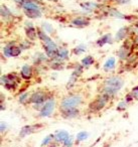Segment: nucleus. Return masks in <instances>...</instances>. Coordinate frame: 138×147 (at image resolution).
<instances>
[{
    "label": "nucleus",
    "mask_w": 138,
    "mask_h": 147,
    "mask_svg": "<svg viewBox=\"0 0 138 147\" xmlns=\"http://www.w3.org/2000/svg\"><path fill=\"white\" fill-rule=\"evenodd\" d=\"M83 103V98L81 95H71L68 96L62 101L61 103V110L62 112H65L68 110H73V109H77L78 106Z\"/></svg>",
    "instance_id": "obj_1"
},
{
    "label": "nucleus",
    "mask_w": 138,
    "mask_h": 147,
    "mask_svg": "<svg viewBox=\"0 0 138 147\" xmlns=\"http://www.w3.org/2000/svg\"><path fill=\"white\" fill-rule=\"evenodd\" d=\"M29 98V102L32 104H45L47 100H49L47 98V94L43 91H37Z\"/></svg>",
    "instance_id": "obj_2"
},
{
    "label": "nucleus",
    "mask_w": 138,
    "mask_h": 147,
    "mask_svg": "<svg viewBox=\"0 0 138 147\" xmlns=\"http://www.w3.org/2000/svg\"><path fill=\"white\" fill-rule=\"evenodd\" d=\"M123 85H124L123 80L121 78H119V77H111V78L105 80V82H104V86L112 87V88L116 89L118 91L123 87Z\"/></svg>",
    "instance_id": "obj_3"
},
{
    "label": "nucleus",
    "mask_w": 138,
    "mask_h": 147,
    "mask_svg": "<svg viewBox=\"0 0 138 147\" xmlns=\"http://www.w3.org/2000/svg\"><path fill=\"white\" fill-rule=\"evenodd\" d=\"M55 100L53 99H49V100H47V102L43 104V107L41 108V113H39V116L41 117H47L49 116V115L53 113V109H55Z\"/></svg>",
    "instance_id": "obj_4"
},
{
    "label": "nucleus",
    "mask_w": 138,
    "mask_h": 147,
    "mask_svg": "<svg viewBox=\"0 0 138 147\" xmlns=\"http://www.w3.org/2000/svg\"><path fill=\"white\" fill-rule=\"evenodd\" d=\"M109 98H110V97L107 96L106 94H102L100 97H98V98L96 99L95 101H94L93 104L91 105V106H93L94 111L101 110L102 108H104V106L107 104L108 99H109Z\"/></svg>",
    "instance_id": "obj_5"
},
{
    "label": "nucleus",
    "mask_w": 138,
    "mask_h": 147,
    "mask_svg": "<svg viewBox=\"0 0 138 147\" xmlns=\"http://www.w3.org/2000/svg\"><path fill=\"white\" fill-rule=\"evenodd\" d=\"M45 125L43 124H34V125H27V126H24L22 129H21L20 133H19V136L20 137H24L28 134H31L33 132H37V130L39 131V129L43 128Z\"/></svg>",
    "instance_id": "obj_6"
},
{
    "label": "nucleus",
    "mask_w": 138,
    "mask_h": 147,
    "mask_svg": "<svg viewBox=\"0 0 138 147\" xmlns=\"http://www.w3.org/2000/svg\"><path fill=\"white\" fill-rule=\"evenodd\" d=\"M72 24L77 27H85L90 24V19L86 18L84 16H78L72 20Z\"/></svg>",
    "instance_id": "obj_7"
},
{
    "label": "nucleus",
    "mask_w": 138,
    "mask_h": 147,
    "mask_svg": "<svg viewBox=\"0 0 138 147\" xmlns=\"http://www.w3.org/2000/svg\"><path fill=\"white\" fill-rule=\"evenodd\" d=\"M25 32L26 35L29 39L31 40H34L37 36V30H35V28L33 27L32 23H26V26H25Z\"/></svg>",
    "instance_id": "obj_8"
},
{
    "label": "nucleus",
    "mask_w": 138,
    "mask_h": 147,
    "mask_svg": "<svg viewBox=\"0 0 138 147\" xmlns=\"http://www.w3.org/2000/svg\"><path fill=\"white\" fill-rule=\"evenodd\" d=\"M37 36L43 41V45H49L53 42H55V41L51 40V37L47 34V32H45V30H41V29H37Z\"/></svg>",
    "instance_id": "obj_9"
},
{
    "label": "nucleus",
    "mask_w": 138,
    "mask_h": 147,
    "mask_svg": "<svg viewBox=\"0 0 138 147\" xmlns=\"http://www.w3.org/2000/svg\"><path fill=\"white\" fill-rule=\"evenodd\" d=\"M20 76L24 80H29L32 77V67L29 65H24L20 71Z\"/></svg>",
    "instance_id": "obj_10"
},
{
    "label": "nucleus",
    "mask_w": 138,
    "mask_h": 147,
    "mask_svg": "<svg viewBox=\"0 0 138 147\" xmlns=\"http://www.w3.org/2000/svg\"><path fill=\"white\" fill-rule=\"evenodd\" d=\"M1 17H2V19H4V20H6V21L12 19V17H13L11 11L9 10L7 7H5V5H3V4L1 5Z\"/></svg>",
    "instance_id": "obj_11"
},
{
    "label": "nucleus",
    "mask_w": 138,
    "mask_h": 147,
    "mask_svg": "<svg viewBox=\"0 0 138 147\" xmlns=\"http://www.w3.org/2000/svg\"><path fill=\"white\" fill-rule=\"evenodd\" d=\"M70 137L69 133L67 131H59L57 134L55 135V140L57 142H65L68 138Z\"/></svg>",
    "instance_id": "obj_12"
},
{
    "label": "nucleus",
    "mask_w": 138,
    "mask_h": 147,
    "mask_svg": "<svg viewBox=\"0 0 138 147\" xmlns=\"http://www.w3.org/2000/svg\"><path fill=\"white\" fill-rule=\"evenodd\" d=\"M68 57H69V51L67 49H61L57 51V57H55V59H57V61H64V59H68Z\"/></svg>",
    "instance_id": "obj_13"
},
{
    "label": "nucleus",
    "mask_w": 138,
    "mask_h": 147,
    "mask_svg": "<svg viewBox=\"0 0 138 147\" xmlns=\"http://www.w3.org/2000/svg\"><path fill=\"white\" fill-rule=\"evenodd\" d=\"M128 34V28L127 27H122V28L119 29V31L117 32L115 36V40L116 41H120L122 39H124Z\"/></svg>",
    "instance_id": "obj_14"
},
{
    "label": "nucleus",
    "mask_w": 138,
    "mask_h": 147,
    "mask_svg": "<svg viewBox=\"0 0 138 147\" xmlns=\"http://www.w3.org/2000/svg\"><path fill=\"white\" fill-rule=\"evenodd\" d=\"M111 40H112L111 34H109V33H108V34L103 35V36H102L100 39H98L97 45H99V47H103V45H105L106 43H110V42H111Z\"/></svg>",
    "instance_id": "obj_15"
},
{
    "label": "nucleus",
    "mask_w": 138,
    "mask_h": 147,
    "mask_svg": "<svg viewBox=\"0 0 138 147\" xmlns=\"http://www.w3.org/2000/svg\"><path fill=\"white\" fill-rule=\"evenodd\" d=\"M23 12L29 18H37L41 16V10H24Z\"/></svg>",
    "instance_id": "obj_16"
},
{
    "label": "nucleus",
    "mask_w": 138,
    "mask_h": 147,
    "mask_svg": "<svg viewBox=\"0 0 138 147\" xmlns=\"http://www.w3.org/2000/svg\"><path fill=\"white\" fill-rule=\"evenodd\" d=\"M63 113V116L65 118H75L79 115V111L78 109H73V110H68L65 111V112H62Z\"/></svg>",
    "instance_id": "obj_17"
},
{
    "label": "nucleus",
    "mask_w": 138,
    "mask_h": 147,
    "mask_svg": "<svg viewBox=\"0 0 138 147\" xmlns=\"http://www.w3.org/2000/svg\"><path fill=\"white\" fill-rule=\"evenodd\" d=\"M81 7L85 10H93L99 7V4L94 2H85V3H81Z\"/></svg>",
    "instance_id": "obj_18"
},
{
    "label": "nucleus",
    "mask_w": 138,
    "mask_h": 147,
    "mask_svg": "<svg viewBox=\"0 0 138 147\" xmlns=\"http://www.w3.org/2000/svg\"><path fill=\"white\" fill-rule=\"evenodd\" d=\"M114 67H115V59L114 57L108 59L107 61L104 63V69L105 71H111V69H114Z\"/></svg>",
    "instance_id": "obj_19"
},
{
    "label": "nucleus",
    "mask_w": 138,
    "mask_h": 147,
    "mask_svg": "<svg viewBox=\"0 0 138 147\" xmlns=\"http://www.w3.org/2000/svg\"><path fill=\"white\" fill-rule=\"evenodd\" d=\"M94 63H95V59H94V57H91V55H88V57H84V59H82V63H83L84 67H90V65H92Z\"/></svg>",
    "instance_id": "obj_20"
},
{
    "label": "nucleus",
    "mask_w": 138,
    "mask_h": 147,
    "mask_svg": "<svg viewBox=\"0 0 138 147\" xmlns=\"http://www.w3.org/2000/svg\"><path fill=\"white\" fill-rule=\"evenodd\" d=\"M127 47H122L121 49L119 51V53H118V55H119V57L121 59H126L128 57V51H127Z\"/></svg>",
    "instance_id": "obj_21"
},
{
    "label": "nucleus",
    "mask_w": 138,
    "mask_h": 147,
    "mask_svg": "<svg viewBox=\"0 0 138 147\" xmlns=\"http://www.w3.org/2000/svg\"><path fill=\"white\" fill-rule=\"evenodd\" d=\"M109 14L112 17H116V18H126L125 15H123L122 13H120L119 11H117L116 9H110Z\"/></svg>",
    "instance_id": "obj_22"
},
{
    "label": "nucleus",
    "mask_w": 138,
    "mask_h": 147,
    "mask_svg": "<svg viewBox=\"0 0 138 147\" xmlns=\"http://www.w3.org/2000/svg\"><path fill=\"white\" fill-rule=\"evenodd\" d=\"M55 139V135H53V134H49V135H47V137H45V139L43 140V143H41V146L43 147H45V145H47H47L49 144V143L51 142V141Z\"/></svg>",
    "instance_id": "obj_23"
},
{
    "label": "nucleus",
    "mask_w": 138,
    "mask_h": 147,
    "mask_svg": "<svg viewBox=\"0 0 138 147\" xmlns=\"http://www.w3.org/2000/svg\"><path fill=\"white\" fill-rule=\"evenodd\" d=\"M21 51H22V49H21V47L13 45L12 49H11V57H18V55L21 53Z\"/></svg>",
    "instance_id": "obj_24"
},
{
    "label": "nucleus",
    "mask_w": 138,
    "mask_h": 147,
    "mask_svg": "<svg viewBox=\"0 0 138 147\" xmlns=\"http://www.w3.org/2000/svg\"><path fill=\"white\" fill-rule=\"evenodd\" d=\"M85 51H86V47L84 45H79V47H76V49H74L73 53H75L76 55H81L82 53H84Z\"/></svg>",
    "instance_id": "obj_25"
},
{
    "label": "nucleus",
    "mask_w": 138,
    "mask_h": 147,
    "mask_svg": "<svg viewBox=\"0 0 138 147\" xmlns=\"http://www.w3.org/2000/svg\"><path fill=\"white\" fill-rule=\"evenodd\" d=\"M87 137H88V133L86 132V131H81V132H79L77 134V140L79 141V142H81V141L86 140Z\"/></svg>",
    "instance_id": "obj_26"
},
{
    "label": "nucleus",
    "mask_w": 138,
    "mask_h": 147,
    "mask_svg": "<svg viewBox=\"0 0 138 147\" xmlns=\"http://www.w3.org/2000/svg\"><path fill=\"white\" fill-rule=\"evenodd\" d=\"M12 47H13V43H10V45H7L6 47H4L5 57H11V49H12Z\"/></svg>",
    "instance_id": "obj_27"
},
{
    "label": "nucleus",
    "mask_w": 138,
    "mask_h": 147,
    "mask_svg": "<svg viewBox=\"0 0 138 147\" xmlns=\"http://www.w3.org/2000/svg\"><path fill=\"white\" fill-rule=\"evenodd\" d=\"M28 97H30V96H29L28 93L22 94L20 96V98H19V102H20L21 104H25L26 102H29V99H30V98H28Z\"/></svg>",
    "instance_id": "obj_28"
},
{
    "label": "nucleus",
    "mask_w": 138,
    "mask_h": 147,
    "mask_svg": "<svg viewBox=\"0 0 138 147\" xmlns=\"http://www.w3.org/2000/svg\"><path fill=\"white\" fill-rule=\"evenodd\" d=\"M127 105H128V103L126 102H121V103H119L118 104V107H117V110L118 111H122V110H125L126 108H127Z\"/></svg>",
    "instance_id": "obj_29"
},
{
    "label": "nucleus",
    "mask_w": 138,
    "mask_h": 147,
    "mask_svg": "<svg viewBox=\"0 0 138 147\" xmlns=\"http://www.w3.org/2000/svg\"><path fill=\"white\" fill-rule=\"evenodd\" d=\"M72 144H73V137L70 136L69 138L64 142V145H65V147H72Z\"/></svg>",
    "instance_id": "obj_30"
},
{
    "label": "nucleus",
    "mask_w": 138,
    "mask_h": 147,
    "mask_svg": "<svg viewBox=\"0 0 138 147\" xmlns=\"http://www.w3.org/2000/svg\"><path fill=\"white\" fill-rule=\"evenodd\" d=\"M43 27H45V32H49V31H53V27L51 25L47 24V23H43Z\"/></svg>",
    "instance_id": "obj_31"
},
{
    "label": "nucleus",
    "mask_w": 138,
    "mask_h": 147,
    "mask_svg": "<svg viewBox=\"0 0 138 147\" xmlns=\"http://www.w3.org/2000/svg\"><path fill=\"white\" fill-rule=\"evenodd\" d=\"M113 2H116L117 4H126L129 2V0H111Z\"/></svg>",
    "instance_id": "obj_32"
},
{
    "label": "nucleus",
    "mask_w": 138,
    "mask_h": 147,
    "mask_svg": "<svg viewBox=\"0 0 138 147\" xmlns=\"http://www.w3.org/2000/svg\"><path fill=\"white\" fill-rule=\"evenodd\" d=\"M14 1H15V2H16V3H19V4H22V3H24L25 2V1H26V0H14Z\"/></svg>",
    "instance_id": "obj_33"
},
{
    "label": "nucleus",
    "mask_w": 138,
    "mask_h": 147,
    "mask_svg": "<svg viewBox=\"0 0 138 147\" xmlns=\"http://www.w3.org/2000/svg\"><path fill=\"white\" fill-rule=\"evenodd\" d=\"M4 129H5V125H4V122H1V132H4Z\"/></svg>",
    "instance_id": "obj_34"
},
{
    "label": "nucleus",
    "mask_w": 138,
    "mask_h": 147,
    "mask_svg": "<svg viewBox=\"0 0 138 147\" xmlns=\"http://www.w3.org/2000/svg\"><path fill=\"white\" fill-rule=\"evenodd\" d=\"M49 1H51V2H57L59 0H49Z\"/></svg>",
    "instance_id": "obj_35"
},
{
    "label": "nucleus",
    "mask_w": 138,
    "mask_h": 147,
    "mask_svg": "<svg viewBox=\"0 0 138 147\" xmlns=\"http://www.w3.org/2000/svg\"><path fill=\"white\" fill-rule=\"evenodd\" d=\"M97 2H103V1H106V0H96Z\"/></svg>",
    "instance_id": "obj_36"
}]
</instances>
